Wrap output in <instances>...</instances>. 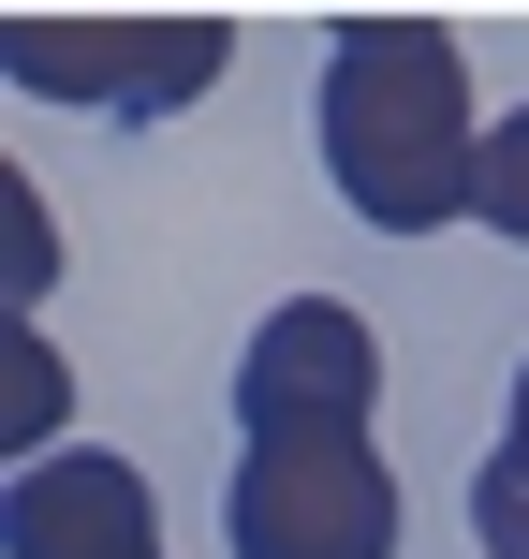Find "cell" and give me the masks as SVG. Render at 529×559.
Masks as SVG:
<instances>
[{
	"mask_svg": "<svg viewBox=\"0 0 529 559\" xmlns=\"http://www.w3.org/2000/svg\"><path fill=\"white\" fill-rule=\"evenodd\" d=\"M368 397H383V338L338 295H279L236 354V559H397V472L368 442Z\"/></svg>",
	"mask_w": 529,
	"mask_h": 559,
	"instance_id": "cell-1",
	"label": "cell"
},
{
	"mask_svg": "<svg viewBox=\"0 0 529 559\" xmlns=\"http://www.w3.org/2000/svg\"><path fill=\"white\" fill-rule=\"evenodd\" d=\"M471 59L426 15H338L324 29V177L353 222L383 236H442L471 222Z\"/></svg>",
	"mask_w": 529,
	"mask_h": 559,
	"instance_id": "cell-2",
	"label": "cell"
},
{
	"mask_svg": "<svg viewBox=\"0 0 529 559\" xmlns=\"http://www.w3.org/2000/svg\"><path fill=\"white\" fill-rule=\"evenodd\" d=\"M236 29L221 15H15L0 29V74L29 104H104V118H163L192 88H221Z\"/></svg>",
	"mask_w": 529,
	"mask_h": 559,
	"instance_id": "cell-3",
	"label": "cell"
},
{
	"mask_svg": "<svg viewBox=\"0 0 529 559\" xmlns=\"http://www.w3.org/2000/svg\"><path fill=\"white\" fill-rule=\"evenodd\" d=\"M0 545H15V559H163V501H147V472H133V456L59 442L45 472H15V501H0Z\"/></svg>",
	"mask_w": 529,
	"mask_h": 559,
	"instance_id": "cell-4",
	"label": "cell"
},
{
	"mask_svg": "<svg viewBox=\"0 0 529 559\" xmlns=\"http://www.w3.org/2000/svg\"><path fill=\"white\" fill-rule=\"evenodd\" d=\"M59 413H74V368L15 324V338H0V442H15V472H45V456H59Z\"/></svg>",
	"mask_w": 529,
	"mask_h": 559,
	"instance_id": "cell-5",
	"label": "cell"
},
{
	"mask_svg": "<svg viewBox=\"0 0 529 559\" xmlns=\"http://www.w3.org/2000/svg\"><path fill=\"white\" fill-rule=\"evenodd\" d=\"M471 222H501L515 251H529V104L485 133V163H471Z\"/></svg>",
	"mask_w": 529,
	"mask_h": 559,
	"instance_id": "cell-6",
	"label": "cell"
},
{
	"mask_svg": "<svg viewBox=\"0 0 529 559\" xmlns=\"http://www.w3.org/2000/svg\"><path fill=\"white\" fill-rule=\"evenodd\" d=\"M471 545L485 559H529V456H485V472H471Z\"/></svg>",
	"mask_w": 529,
	"mask_h": 559,
	"instance_id": "cell-7",
	"label": "cell"
},
{
	"mask_svg": "<svg viewBox=\"0 0 529 559\" xmlns=\"http://www.w3.org/2000/svg\"><path fill=\"white\" fill-rule=\"evenodd\" d=\"M0 280H15V324H29V295L59 280V236H45V206H29V177L0 192Z\"/></svg>",
	"mask_w": 529,
	"mask_h": 559,
	"instance_id": "cell-8",
	"label": "cell"
},
{
	"mask_svg": "<svg viewBox=\"0 0 529 559\" xmlns=\"http://www.w3.org/2000/svg\"><path fill=\"white\" fill-rule=\"evenodd\" d=\"M501 456H529V368H515V427H501Z\"/></svg>",
	"mask_w": 529,
	"mask_h": 559,
	"instance_id": "cell-9",
	"label": "cell"
}]
</instances>
